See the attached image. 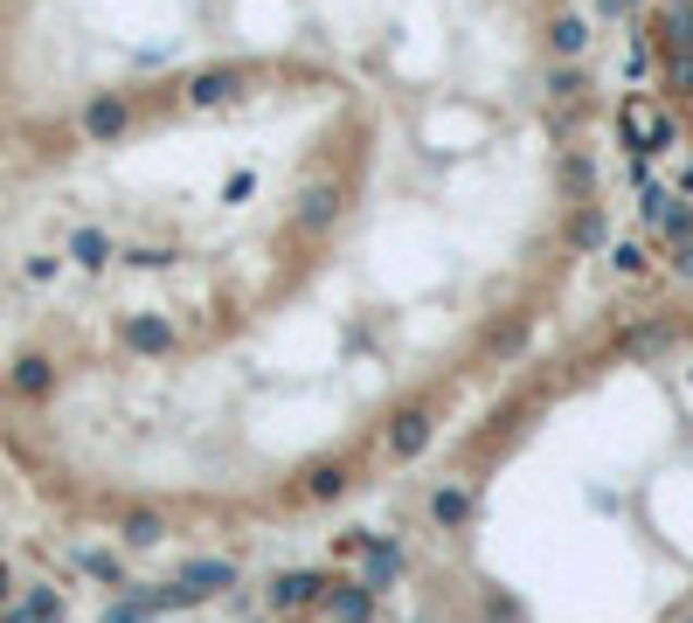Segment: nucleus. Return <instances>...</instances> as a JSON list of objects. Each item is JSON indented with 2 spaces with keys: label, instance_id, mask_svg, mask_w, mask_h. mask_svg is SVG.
Wrapping results in <instances>:
<instances>
[{
  "label": "nucleus",
  "instance_id": "obj_1",
  "mask_svg": "<svg viewBox=\"0 0 693 623\" xmlns=\"http://www.w3.org/2000/svg\"><path fill=\"white\" fill-rule=\"evenodd\" d=\"M617 132H624V146H639V153H659V146L672 139V119H666L659 104L631 98V104H624V119H617Z\"/></svg>",
  "mask_w": 693,
  "mask_h": 623
},
{
  "label": "nucleus",
  "instance_id": "obj_2",
  "mask_svg": "<svg viewBox=\"0 0 693 623\" xmlns=\"http://www.w3.org/2000/svg\"><path fill=\"white\" fill-rule=\"evenodd\" d=\"M396 575H403V547L388 540V534H374L368 555H361V582H368V589H388Z\"/></svg>",
  "mask_w": 693,
  "mask_h": 623
},
{
  "label": "nucleus",
  "instance_id": "obj_3",
  "mask_svg": "<svg viewBox=\"0 0 693 623\" xmlns=\"http://www.w3.org/2000/svg\"><path fill=\"white\" fill-rule=\"evenodd\" d=\"M320 596H326V582L312 575V569H285V575L271 582V602H277V610H306V602H320Z\"/></svg>",
  "mask_w": 693,
  "mask_h": 623
},
{
  "label": "nucleus",
  "instance_id": "obj_4",
  "mask_svg": "<svg viewBox=\"0 0 693 623\" xmlns=\"http://www.w3.org/2000/svg\"><path fill=\"white\" fill-rule=\"evenodd\" d=\"M326 610L341 616V623H368L374 589H368V582H326Z\"/></svg>",
  "mask_w": 693,
  "mask_h": 623
},
{
  "label": "nucleus",
  "instance_id": "obj_5",
  "mask_svg": "<svg viewBox=\"0 0 693 623\" xmlns=\"http://www.w3.org/2000/svg\"><path fill=\"white\" fill-rule=\"evenodd\" d=\"M181 589L187 596H215V589H236V569H230V561H187V569H181Z\"/></svg>",
  "mask_w": 693,
  "mask_h": 623
},
{
  "label": "nucleus",
  "instance_id": "obj_6",
  "mask_svg": "<svg viewBox=\"0 0 693 623\" xmlns=\"http://www.w3.org/2000/svg\"><path fill=\"white\" fill-rule=\"evenodd\" d=\"M423 444H430V423H423V415H403V423L388 429V450H396V458H417Z\"/></svg>",
  "mask_w": 693,
  "mask_h": 623
},
{
  "label": "nucleus",
  "instance_id": "obj_7",
  "mask_svg": "<svg viewBox=\"0 0 693 623\" xmlns=\"http://www.w3.org/2000/svg\"><path fill=\"white\" fill-rule=\"evenodd\" d=\"M125 339H133L139 353H166V347H174V333H166L160 319H133V326H125Z\"/></svg>",
  "mask_w": 693,
  "mask_h": 623
},
{
  "label": "nucleus",
  "instance_id": "obj_8",
  "mask_svg": "<svg viewBox=\"0 0 693 623\" xmlns=\"http://www.w3.org/2000/svg\"><path fill=\"white\" fill-rule=\"evenodd\" d=\"M430 513H437V526H458L465 513H472V499H465V493H458V485H444V493H437V499H430Z\"/></svg>",
  "mask_w": 693,
  "mask_h": 623
},
{
  "label": "nucleus",
  "instance_id": "obj_9",
  "mask_svg": "<svg viewBox=\"0 0 693 623\" xmlns=\"http://www.w3.org/2000/svg\"><path fill=\"white\" fill-rule=\"evenodd\" d=\"M125 540H133V547H153V540H160V513H125Z\"/></svg>",
  "mask_w": 693,
  "mask_h": 623
},
{
  "label": "nucleus",
  "instance_id": "obj_10",
  "mask_svg": "<svg viewBox=\"0 0 693 623\" xmlns=\"http://www.w3.org/2000/svg\"><path fill=\"white\" fill-rule=\"evenodd\" d=\"M341 485H347V471H341V464H320V471H312V485H306V493H312V499H333Z\"/></svg>",
  "mask_w": 693,
  "mask_h": 623
},
{
  "label": "nucleus",
  "instance_id": "obj_11",
  "mask_svg": "<svg viewBox=\"0 0 693 623\" xmlns=\"http://www.w3.org/2000/svg\"><path fill=\"white\" fill-rule=\"evenodd\" d=\"M14 388H22V395H42V388H49V361H22V374H14Z\"/></svg>",
  "mask_w": 693,
  "mask_h": 623
},
{
  "label": "nucleus",
  "instance_id": "obj_12",
  "mask_svg": "<svg viewBox=\"0 0 693 623\" xmlns=\"http://www.w3.org/2000/svg\"><path fill=\"white\" fill-rule=\"evenodd\" d=\"M624 347H631V353H659V347H666V326H645V333H631Z\"/></svg>",
  "mask_w": 693,
  "mask_h": 623
},
{
  "label": "nucleus",
  "instance_id": "obj_13",
  "mask_svg": "<svg viewBox=\"0 0 693 623\" xmlns=\"http://www.w3.org/2000/svg\"><path fill=\"white\" fill-rule=\"evenodd\" d=\"M555 49H569V55L583 49V22H555Z\"/></svg>",
  "mask_w": 693,
  "mask_h": 623
},
{
  "label": "nucleus",
  "instance_id": "obj_14",
  "mask_svg": "<svg viewBox=\"0 0 693 623\" xmlns=\"http://www.w3.org/2000/svg\"><path fill=\"white\" fill-rule=\"evenodd\" d=\"M672 257H680V271L693 277V236H680V242H672Z\"/></svg>",
  "mask_w": 693,
  "mask_h": 623
},
{
  "label": "nucleus",
  "instance_id": "obj_15",
  "mask_svg": "<svg viewBox=\"0 0 693 623\" xmlns=\"http://www.w3.org/2000/svg\"><path fill=\"white\" fill-rule=\"evenodd\" d=\"M0 596H8V569H0Z\"/></svg>",
  "mask_w": 693,
  "mask_h": 623
}]
</instances>
